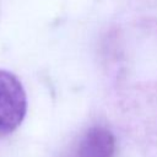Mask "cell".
I'll use <instances>...</instances> for the list:
<instances>
[{"mask_svg":"<svg viewBox=\"0 0 157 157\" xmlns=\"http://www.w3.org/2000/svg\"><path fill=\"white\" fill-rule=\"evenodd\" d=\"M26 112L27 97L22 83L13 74L0 70V137L12 134Z\"/></svg>","mask_w":157,"mask_h":157,"instance_id":"6da1fadb","label":"cell"},{"mask_svg":"<svg viewBox=\"0 0 157 157\" xmlns=\"http://www.w3.org/2000/svg\"><path fill=\"white\" fill-rule=\"evenodd\" d=\"M115 148V137L108 129L92 126L70 147L66 157H114Z\"/></svg>","mask_w":157,"mask_h":157,"instance_id":"7a4b0ae2","label":"cell"}]
</instances>
